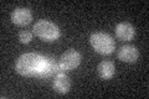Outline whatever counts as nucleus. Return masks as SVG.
<instances>
[{
    "mask_svg": "<svg viewBox=\"0 0 149 99\" xmlns=\"http://www.w3.org/2000/svg\"><path fill=\"white\" fill-rule=\"evenodd\" d=\"M70 87H71V82L66 74H63L62 72H58L56 74L54 79V89L56 92L60 94H66L70 91Z\"/></svg>",
    "mask_w": 149,
    "mask_h": 99,
    "instance_id": "nucleus-9",
    "label": "nucleus"
},
{
    "mask_svg": "<svg viewBox=\"0 0 149 99\" xmlns=\"http://www.w3.org/2000/svg\"><path fill=\"white\" fill-rule=\"evenodd\" d=\"M116 35L122 41H130L136 35V29L129 22H120L116 26Z\"/></svg>",
    "mask_w": 149,
    "mask_h": 99,
    "instance_id": "nucleus-8",
    "label": "nucleus"
},
{
    "mask_svg": "<svg viewBox=\"0 0 149 99\" xmlns=\"http://www.w3.org/2000/svg\"><path fill=\"white\" fill-rule=\"evenodd\" d=\"M60 67H58V63L56 62L54 58L51 57H45L44 58V62L41 64V68L40 71L37 72L36 77H40V78H49L51 76H54L55 73H58L60 72Z\"/></svg>",
    "mask_w": 149,
    "mask_h": 99,
    "instance_id": "nucleus-5",
    "label": "nucleus"
},
{
    "mask_svg": "<svg viewBox=\"0 0 149 99\" xmlns=\"http://www.w3.org/2000/svg\"><path fill=\"white\" fill-rule=\"evenodd\" d=\"M44 58L45 57L34 52L25 53L19 57L15 69L20 76H36L41 68Z\"/></svg>",
    "mask_w": 149,
    "mask_h": 99,
    "instance_id": "nucleus-1",
    "label": "nucleus"
},
{
    "mask_svg": "<svg viewBox=\"0 0 149 99\" xmlns=\"http://www.w3.org/2000/svg\"><path fill=\"white\" fill-rule=\"evenodd\" d=\"M32 20V14L27 8H17L11 14V21L19 26L29 25Z\"/></svg>",
    "mask_w": 149,
    "mask_h": 99,
    "instance_id": "nucleus-6",
    "label": "nucleus"
},
{
    "mask_svg": "<svg viewBox=\"0 0 149 99\" xmlns=\"http://www.w3.org/2000/svg\"><path fill=\"white\" fill-rule=\"evenodd\" d=\"M19 40H20L21 44H29L32 40V34L27 30H22L20 34H19Z\"/></svg>",
    "mask_w": 149,
    "mask_h": 99,
    "instance_id": "nucleus-11",
    "label": "nucleus"
},
{
    "mask_svg": "<svg viewBox=\"0 0 149 99\" xmlns=\"http://www.w3.org/2000/svg\"><path fill=\"white\" fill-rule=\"evenodd\" d=\"M98 74L103 79H111L116 73V66L112 61H102L98 64Z\"/></svg>",
    "mask_w": 149,
    "mask_h": 99,
    "instance_id": "nucleus-10",
    "label": "nucleus"
},
{
    "mask_svg": "<svg viewBox=\"0 0 149 99\" xmlns=\"http://www.w3.org/2000/svg\"><path fill=\"white\" fill-rule=\"evenodd\" d=\"M32 30H34V34L39 37V39L44 40L46 42L55 41L60 37L58 26L49 20H39L37 22H35Z\"/></svg>",
    "mask_w": 149,
    "mask_h": 99,
    "instance_id": "nucleus-2",
    "label": "nucleus"
},
{
    "mask_svg": "<svg viewBox=\"0 0 149 99\" xmlns=\"http://www.w3.org/2000/svg\"><path fill=\"white\" fill-rule=\"evenodd\" d=\"M91 46L96 52L101 55H111L116 48L114 40L104 32H95L90 37Z\"/></svg>",
    "mask_w": 149,
    "mask_h": 99,
    "instance_id": "nucleus-3",
    "label": "nucleus"
},
{
    "mask_svg": "<svg viewBox=\"0 0 149 99\" xmlns=\"http://www.w3.org/2000/svg\"><path fill=\"white\" fill-rule=\"evenodd\" d=\"M139 57V51L137 47L134 46H123L120 47V50L118 51V58L123 62H127V63H134Z\"/></svg>",
    "mask_w": 149,
    "mask_h": 99,
    "instance_id": "nucleus-7",
    "label": "nucleus"
},
{
    "mask_svg": "<svg viewBox=\"0 0 149 99\" xmlns=\"http://www.w3.org/2000/svg\"><path fill=\"white\" fill-rule=\"evenodd\" d=\"M81 63V55L76 50L66 51L58 61V67L61 71H72Z\"/></svg>",
    "mask_w": 149,
    "mask_h": 99,
    "instance_id": "nucleus-4",
    "label": "nucleus"
}]
</instances>
